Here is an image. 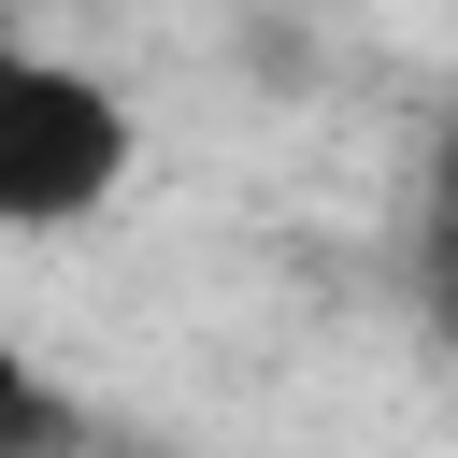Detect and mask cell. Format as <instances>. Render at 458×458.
<instances>
[{
  "mask_svg": "<svg viewBox=\"0 0 458 458\" xmlns=\"http://www.w3.org/2000/svg\"><path fill=\"white\" fill-rule=\"evenodd\" d=\"M14 43H29V29H14V0H0V57H14Z\"/></svg>",
  "mask_w": 458,
  "mask_h": 458,
  "instance_id": "4",
  "label": "cell"
},
{
  "mask_svg": "<svg viewBox=\"0 0 458 458\" xmlns=\"http://www.w3.org/2000/svg\"><path fill=\"white\" fill-rule=\"evenodd\" d=\"M129 157H143V129H129V100H114L86 57H43V43L0 57V229H14V243L86 229V215L129 186Z\"/></svg>",
  "mask_w": 458,
  "mask_h": 458,
  "instance_id": "1",
  "label": "cell"
},
{
  "mask_svg": "<svg viewBox=\"0 0 458 458\" xmlns=\"http://www.w3.org/2000/svg\"><path fill=\"white\" fill-rule=\"evenodd\" d=\"M0 458H72V401L0 344Z\"/></svg>",
  "mask_w": 458,
  "mask_h": 458,
  "instance_id": "3",
  "label": "cell"
},
{
  "mask_svg": "<svg viewBox=\"0 0 458 458\" xmlns=\"http://www.w3.org/2000/svg\"><path fill=\"white\" fill-rule=\"evenodd\" d=\"M415 301L458 344V114L429 129V172H415Z\"/></svg>",
  "mask_w": 458,
  "mask_h": 458,
  "instance_id": "2",
  "label": "cell"
}]
</instances>
